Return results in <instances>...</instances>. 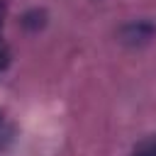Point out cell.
Returning a JSON list of instances; mask_svg holds the SVG:
<instances>
[{"label": "cell", "instance_id": "4", "mask_svg": "<svg viewBox=\"0 0 156 156\" xmlns=\"http://www.w3.org/2000/svg\"><path fill=\"white\" fill-rule=\"evenodd\" d=\"M7 63H10V51H7L5 44H0V73L7 68Z\"/></svg>", "mask_w": 156, "mask_h": 156}, {"label": "cell", "instance_id": "6", "mask_svg": "<svg viewBox=\"0 0 156 156\" xmlns=\"http://www.w3.org/2000/svg\"><path fill=\"white\" fill-rule=\"evenodd\" d=\"M0 134H2V115H0Z\"/></svg>", "mask_w": 156, "mask_h": 156}, {"label": "cell", "instance_id": "3", "mask_svg": "<svg viewBox=\"0 0 156 156\" xmlns=\"http://www.w3.org/2000/svg\"><path fill=\"white\" fill-rule=\"evenodd\" d=\"M132 156H156V136L144 139V141L134 149V154H132Z\"/></svg>", "mask_w": 156, "mask_h": 156}, {"label": "cell", "instance_id": "1", "mask_svg": "<svg viewBox=\"0 0 156 156\" xmlns=\"http://www.w3.org/2000/svg\"><path fill=\"white\" fill-rule=\"evenodd\" d=\"M156 34V24L151 20H132L119 27V41L124 46H144Z\"/></svg>", "mask_w": 156, "mask_h": 156}, {"label": "cell", "instance_id": "5", "mask_svg": "<svg viewBox=\"0 0 156 156\" xmlns=\"http://www.w3.org/2000/svg\"><path fill=\"white\" fill-rule=\"evenodd\" d=\"M5 15H7V2L0 0V29H2V22H5Z\"/></svg>", "mask_w": 156, "mask_h": 156}, {"label": "cell", "instance_id": "2", "mask_svg": "<svg viewBox=\"0 0 156 156\" xmlns=\"http://www.w3.org/2000/svg\"><path fill=\"white\" fill-rule=\"evenodd\" d=\"M44 24H46V12H44V10H39V7H32V10H27V12L22 15V27H24V29H29V32L41 29Z\"/></svg>", "mask_w": 156, "mask_h": 156}]
</instances>
